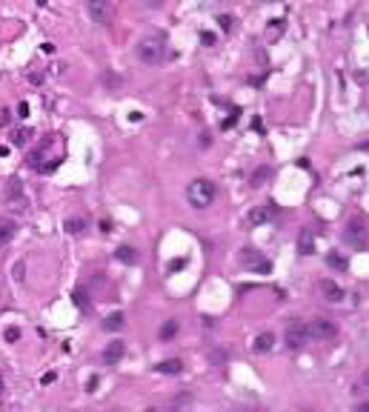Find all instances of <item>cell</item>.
I'll return each instance as SVG.
<instances>
[{"mask_svg": "<svg viewBox=\"0 0 369 412\" xmlns=\"http://www.w3.org/2000/svg\"><path fill=\"white\" fill-rule=\"evenodd\" d=\"M63 229H66L69 235H81L83 229H86V217H66Z\"/></svg>", "mask_w": 369, "mask_h": 412, "instance_id": "ac0fdd59", "label": "cell"}, {"mask_svg": "<svg viewBox=\"0 0 369 412\" xmlns=\"http://www.w3.org/2000/svg\"><path fill=\"white\" fill-rule=\"evenodd\" d=\"M298 252L300 255H312L315 252V229L312 226H303L298 235Z\"/></svg>", "mask_w": 369, "mask_h": 412, "instance_id": "7c38bea8", "label": "cell"}, {"mask_svg": "<svg viewBox=\"0 0 369 412\" xmlns=\"http://www.w3.org/2000/svg\"><path fill=\"white\" fill-rule=\"evenodd\" d=\"M215 195H218V189H215V183L206 181V178H197V181H192L189 186H186V201H189V206H195V209L212 206L215 204Z\"/></svg>", "mask_w": 369, "mask_h": 412, "instance_id": "6da1fadb", "label": "cell"}, {"mask_svg": "<svg viewBox=\"0 0 369 412\" xmlns=\"http://www.w3.org/2000/svg\"><path fill=\"white\" fill-rule=\"evenodd\" d=\"M309 343V329L303 320H292L286 326V346L289 349H303Z\"/></svg>", "mask_w": 369, "mask_h": 412, "instance_id": "277c9868", "label": "cell"}, {"mask_svg": "<svg viewBox=\"0 0 369 412\" xmlns=\"http://www.w3.org/2000/svg\"><path fill=\"white\" fill-rule=\"evenodd\" d=\"M23 195V183L17 181V178H12V181L6 183V201H12V198H20Z\"/></svg>", "mask_w": 369, "mask_h": 412, "instance_id": "7402d4cb", "label": "cell"}, {"mask_svg": "<svg viewBox=\"0 0 369 412\" xmlns=\"http://www.w3.org/2000/svg\"><path fill=\"white\" fill-rule=\"evenodd\" d=\"M272 215H275V206L266 204V206H255L252 212L246 215V220H249V226H264V223L272 220Z\"/></svg>", "mask_w": 369, "mask_h": 412, "instance_id": "ba28073f", "label": "cell"}, {"mask_svg": "<svg viewBox=\"0 0 369 412\" xmlns=\"http://www.w3.org/2000/svg\"><path fill=\"white\" fill-rule=\"evenodd\" d=\"M17 235V223H14L12 217H0V249L3 246H9Z\"/></svg>", "mask_w": 369, "mask_h": 412, "instance_id": "8fae6325", "label": "cell"}, {"mask_svg": "<svg viewBox=\"0 0 369 412\" xmlns=\"http://www.w3.org/2000/svg\"><path fill=\"white\" fill-rule=\"evenodd\" d=\"M29 137H32V129H14L12 132V143L14 146H26V143H29Z\"/></svg>", "mask_w": 369, "mask_h": 412, "instance_id": "603a6c76", "label": "cell"}, {"mask_svg": "<svg viewBox=\"0 0 369 412\" xmlns=\"http://www.w3.org/2000/svg\"><path fill=\"white\" fill-rule=\"evenodd\" d=\"M283 29H286V20H269V26H266V40H277L280 34H283Z\"/></svg>", "mask_w": 369, "mask_h": 412, "instance_id": "e0dca14e", "label": "cell"}, {"mask_svg": "<svg viewBox=\"0 0 369 412\" xmlns=\"http://www.w3.org/2000/svg\"><path fill=\"white\" fill-rule=\"evenodd\" d=\"M46 3H49V0H37V6H46Z\"/></svg>", "mask_w": 369, "mask_h": 412, "instance_id": "ab89813d", "label": "cell"}, {"mask_svg": "<svg viewBox=\"0 0 369 412\" xmlns=\"http://www.w3.org/2000/svg\"><path fill=\"white\" fill-rule=\"evenodd\" d=\"M100 80H103V86H106V89H117V86L123 83V80L117 78V75H112V72H106V75H103Z\"/></svg>", "mask_w": 369, "mask_h": 412, "instance_id": "d4e9b609", "label": "cell"}, {"mask_svg": "<svg viewBox=\"0 0 369 412\" xmlns=\"http://www.w3.org/2000/svg\"><path fill=\"white\" fill-rule=\"evenodd\" d=\"M309 329V338H318V341H332L338 335V323L335 320H326V318H315L312 323H306Z\"/></svg>", "mask_w": 369, "mask_h": 412, "instance_id": "5b68a950", "label": "cell"}, {"mask_svg": "<svg viewBox=\"0 0 369 412\" xmlns=\"http://www.w3.org/2000/svg\"><path fill=\"white\" fill-rule=\"evenodd\" d=\"M178 326H181V323H178L175 318H169V320H166V323L161 326V341H172L175 335H178Z\"/></svg>", "mask_w": 369, "mask_h": 412, "instance_id": "ffe728a7", "label": "cell"}, {"mask_svg": "<svg viewBox=\"0 0 369 412\" xmlns=\"http://www.w3.org/2000/svg\"><path fill=\"white\" fill-rule=\"evenodd\" d=\"M43 80H46V72H40V69H37V72H32V75H29V83H32V86H40V83H43Z\"/></svg>", "mask_w": 369, "mask_h": 412, "instance_id": "f546056e", "label": "cell"}, {"mask_svg": "<svg viewBox=\"0 0 369 412\" xmlns=\"http://www.w3.org/2000/svg\"><path fill=\"white\" fill-rule=\"evenodd\" d=\"M17 117H29V103H20V106H17Z\"/></svg>", "mask_w": 369, "mask_h": 412, "instance_id": "d6a6232c", "label": "cell"}, {"mask_svg": "<svg viewBox=\"0 0 369 412\" xmlns=\"http://www.w3.org/2000/svg\"><path fill=\"white\" fill-rule=\"evenodd\" d=\"M155 369H158L161 375H181V372H184V364H181L178 358H169V361H161Z\"/></svg>", "mask_w": 369, "mask_h": 412, "instance_id": "5bb4252c", "label": "cell"}, {"mask_svg": "<svg viewBox=\"0 0 369 412\" xmlns=\"http://www.w3.org/2000/svg\"><path fill=\"white\" fill-rule=\"evenodd\" d=\"M52 140H55V135L43 137V143H40L35 152H29V158H26V166H29V169H40V166H43V152L52 146Z\"/></svg>", "mask_w": 369, "mask_h": 412, "instance_id": "30bf717a", "label": "cell"}, {"mask_svg": "<svg viewBox=\"0 0 369 412\" xmlns=\"http://www.w3.org/2000/svg\"><path fill=\"white\" fill-rule=\"evenodd\" d=\"M86 9H89V17L97 26H106L109 17H112V3L109 0H86Z\"/></svg>", "mask_w": 369, "mask_h": 412, "instance_id": "52a82bcc", "label": "cell"}, {"mask_svg": "<svg viewBox=\"0 0 369 412\" xmlns=\"http://www.w3.org/2000/svg\"><path fill=\"white\" fill-rule=\"evenodd\" d=\"M123 352H126V343H123V341H112V343H109V346L103 349V361H106L109 366H115L117 361L123 358Z\"/></svg>", "mask_w": 369, "mask_h": 412, "instance_id": "4fadbf2b", "label": "cell"}, {"mask_svg": "<svg viewBox=\"0 0 369 412\" xmlns=\"http://www.w3.org/2000/svg\"><path fill=\"white\" fill-rule=\"evenodd\" d=\"M58 166H60V158H52V160H49V163H43V166H40V169H37V172H43V175H49V172H55V169H58Z\"/></svg>", "mask_w": 369, "mask_h": 412, "instance_id": "f1b7e54d", "label": "cell"}, {"mask_svg": "<svg viewBox=\"0 0 369 412\" xmlns=\"http://www.w3.org/2000/svg\"><path fill=\"white\" fill-rule=\"evenodd\" d=\"M326 263H329L332 269H338V272H346V269H349V261H346L344 255H338V252L326 255Z\"/></svg>", "mask_w": 369, "mask_h": 412, "instance_id": "d6986e66", "label": "cell"}, {"mask_svg": "<svg viewBox=\"0 0 369 412\" xmlns=\"http://www.w3.org/2000/svg\"><path fill=\"white\" fill-rule=\"evenodd\" d=\"M321 295L329 301V304H341L346 298V292H344V286H338L335 281H329V278H323L321 281Z\"/></svg>", "mask_w": 369, "mask_h": 412, "instance_id": "9c48e42d", "label": "cell"}, {"mask_svg": "<svg viewBox=\"0 0 369 412\" xmlns=\"http://www.w3.org/2000/svg\"><path fill=\"white\" fill-rule=\"evenodd\" d=\"M55 378H58L55 372H46V375H43V384H46V387H49V384H55Z\"/></svg>", "mask_w": 369, "mask_h": 412, "instance_id": "d590c367", "label": "cell"}, {"mask_svg": "<svg viewBox=\"0 0 369 412\" xmlns=\"http://www.w3.org/2000/svg\"><path fill=\"white\" fill-rule=\"evenodd\" d=\"M200 40H203V46H212V43H215V34H212V32H203V34H200Z\"/></svg>", "mask_w": 369, "mask_h": 412, "instance_id": "836d02e7", "label": "cell"}, {"mask_svg": "<svg viewBox=\"0 0 369 412\" xmlns=\"http://www.w3.org/2000/svg\"><path fill=\"white\" fill-rule=\"evenodd\" d=\"M9 204H12V209H14V212H26V209H29V201H26L23 195H20V198H12Z\"/></svg>", "mask_w": 369, "mask_h": 412, "instance_id": "484cf974", "label": "cell"}, {"mask_svg": "<svg viewBox=\"0 0 369 412\" xmlns=\"http://www.w3.org/2000/svg\"><path fill=\"white\" fill-rule=\"evenodd\" d=\"M135 52H138V57L146 63V66H158L163 57H166V43H163V37H143L138 46H135Z\"/></svg>", "mask_w": 369, "mask_h": 412, "instance_id": "7a4b0ae2", "label": "cell"}, {"mask_svg": "<svg viewBox=\"0 0 369 412\" xmlns=\"http://www.w3.org/2000/svg\"><path fill=\"white\" fill-rule=\"evenodd\" d=\"M3 338H6V343H17L20 341V329L17 326H9V329L3 332Z\"/></svg>", "mask_w": 369, "mask_h": 412, "instance_id": "4316f807", "label": "cell"}, {"mask_svg": "<svg viewBox=\"0 0 369 412\" xmlns=\"http://www.w3.org/2000/svg\"><path fill=\"white\" fill-rule=\"evenodd\" d=\"M344 240L352 246V249H364L367 246V226L361 223V220H349V226L344 229Z\"/></svg>", "mask_w": 369, "mask_h": 412, "instance_id": "8992f818", "label": "cell"}, {"mask_svg": "<svg viewBox=\"0 0 369 412\" xmlns=\"http://www.w3.org/2000/svg\"><path fill=\"white\" fill-rule=\"evenodd\" d=\"M269 175H272V172H269V166H261V169H255V175H252V181H249V183L258 189V186H264V181L269 178Z\"/></svg>", "mask_w": 369, "mask_h": 412, "instance_id": "cb8c5ba5", "label": "cell"}, {"mask_svg": "<svg viewBox=\"0 0 369 412\" xmlns=\"http://www.w3.org/2000/svg\"><path fill=\"white\" fill-rule=\"evenodd\" d=\"M272 346H275V335H272V332H261V335L255 338V343H252L255 352H269Z\"/></svg>", "mask_w": 369, "mask_h": 412, "instance_id": "9a60e30c", "label": "cell"}, {"mask_svg": "<svg viewBox=\"0 0 369 412\" xmlns=\"http://www.w3.org/2000/svg\"><path fill=\"white\" fill-rule=\"evenodd\" d=\"M184 266H186V261H184V258H178V261L169 263V272H175V269H184Z\"/></svg>", "mask_w": 369, "mask_h": 412, "instance_id": "e575fe53", "label": "cell"}, {"mask_svg": "<svg viewBox=\"0 0 369 412\" xmlns=\"http://www.w3.org/2000/svg\"><path fill=\"white\" fill-rule=\"evenodd\" d=\"M123 326H126V318H123V312H112V315L103 320V329H106V332H120Z\"/></svg>", "mask_w": 369, "mask_h": 412, "instance_id": "2e32d148", "label": "cell"}, {"mask_svg": "<svg viewBox=\"0 0 369 412\" xmlns=\"http://www.w3.org/2000/svg\"><path fill=\"white\" fill-rule=\"evenodd\" d=\"M115 258L120 263H138V252L132 249V246H120V249L115 252Z\"/></svg>", "mask_w": 369, "mask_h": 412, "instance_id": "44dd1931", "label": "cell"}, {"mask_svg": "<svg viewBox=\"0 0 369 412\" xmlns=\"http://www.w3.org/2000/svg\"><path fill=\"white\" fill-rule=\"evenodd\" d=\"M3 392H6V387H3V378H0V395H3Z\"/></svg>", "mask_w": 369, "mask_h": 412, "instance_id": "f35d334b", "label": "cell"}, {"mask_svg": "<svg viewBox=\"0 0 369 412\" xmlns=\"http://www.w3.org/2000/svg\"><path fill=\"white\" fill-rule=\"evenodd\" d=\"M100 232H112V223L109 220H100Z\"/></svg>", "mask_w": 369, "mask_h": 412, "instance_id": "8d00e7d4", "label": "cell"}, {"mask_svg": "<svg viewBox=\"0 0 369 412\" xmlns=\"http://www.w3.org/2000/svg\"><path fill=\"white\" fill-rule=\"evenodd\" d=\"M238 261H241V266H243V269H249V272H258V275H269V272H272V263L266 261L258 249H252V246L241 249Z\"/></svg>", "mask_w": 369, "mask_h": 412, "instance_id": "3957f363", "label": "cell"}, {"mask_svg": "<svg viewBox=\"0 0 369 412\" xmlns=\"http://www.w3.org/2000/svg\"><path fill=\"white\" fill-rule=\"evenodd\" d=\"M218 23H220V29H223V32H232V17L220 14V17H218Z\"/></svg>", "mask_w": 369, "mask_h": 412, "instance_id": "1f68e13d", "label": "cell"}, {"mask_svg": "<svg viewBox=\"0 0 369 412\" xmlns=\"http://www.w3.org/2000/svg\"><path fill=\"white\" fill-rule=\"evenodd\" d=\"M355 412H369V401H367V404H358Z\"/></svg>", "mask_w": 369, "mask_h": 412, "instance_id": "74e56055", "label": "cell"}, {"mask_svg": "<svg viewBox=\"0 0 369 412\" xmlns=\"http://www.w3.org/2000/svg\"><path fill=\"white\" fill-rule=\"evenodd\" d=\"M75 307L89 309V301H86V292H75Z\"/></svg>", "mask_w": 369, "mask_h": 412, "instance_id": "4dcf8cb0", "label": "cell"}, {"mask_svg": "<svg viewBox=\"0 0 369 412\" xmlns=\"http://www.w3.org/2000/svg\"><path fill=\"white\" fill-rule=\"evenodd\" d=\"M23 272H26V261H17L12 266V278H14V281H23V278H26Z\"/></svg>", "mask_w": 369, "mask_h": 412, "instance_id": "83f0119b", "label": "cell"}]
</instances>
